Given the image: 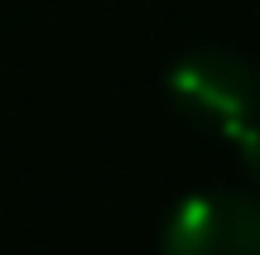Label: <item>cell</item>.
Here are the masks:
<instances>
[{
  "mask_svg": "<svg viewBox=\"0 0 260 255\" xmlns=\"http://www.w3.org/2000/svg\"><path fill=\"white\" fill-rule=\"evenodd\" d=\"M236 150H241V159H246V169L260 178V121L255 125H246L241 135H236Z\"/></svg>",
  "mask_w": 260,
  "mask_h": 255,
  "instance_id": "obj_3",
  "label": "cell"
},
{
  "mask_svg": "<svg viewBox=\"0 0 260 255\" xmlns=\"http://www.w3.org/2000/svg\"><path fill=\"white\" fill-rule=\"evenodd\" d=\"M164 255H260V198L193 193L164 227Z\"/></svg>",
  "mask_w": 260,
  "mask_h": 255,
  "instance_id": "obj_2",
  "label": "cell"
},
{
  "mask_svg": "<svg viewBox=\"0 0 260 255\" xmlns=\"http://www.w3.org/2000/svg\"><path fill=\"white\" fill-rule=\"evenodd\" d=\"M169 101L183 121L236 140L260 121V67L226 44H203L174 63Z\"/></svg>",
  "mask_w": 260,
  "mask_h": 255,
  "instance_id": "obj_1",
  "label": "cell"
}]
</instances>
